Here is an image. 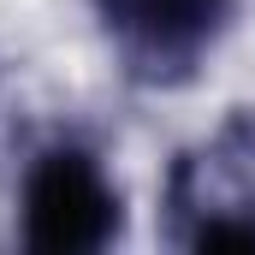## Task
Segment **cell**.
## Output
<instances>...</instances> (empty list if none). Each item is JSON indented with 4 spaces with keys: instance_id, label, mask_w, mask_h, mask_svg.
<instances>
[{
    "instance_id": "1",
    "label": "cell",
    "mask_w": 255,
    "mask_h": 255,
    "mask_svg": "<svg viewBox=\"0 0 255 255\" xmlns=\"http://www.w3.org/2000/svg\"><path fill=\"white\" fill-rule=\"evenodd\" d=\"M18 232L36 255H95L125 238V196L77 142H54L30 160L18 190Z\"/></svg>"
},
{
    "instance_id": "2",
    "label": "cell",
    "mask_w": 255,
    "mask_h": 255,
    "mask_svg": "<svg viewBox=\"0 0 255 255\" xmlns=\"http://www.w3.org/2000/svg\"><path fill=\"white\" fill-rule=\"evenodd\" d=\"M89 6L125 71L154 89L190 83L196 65L226 42L238 18V0H89Z\"/></svg>"
}]
</instances>
